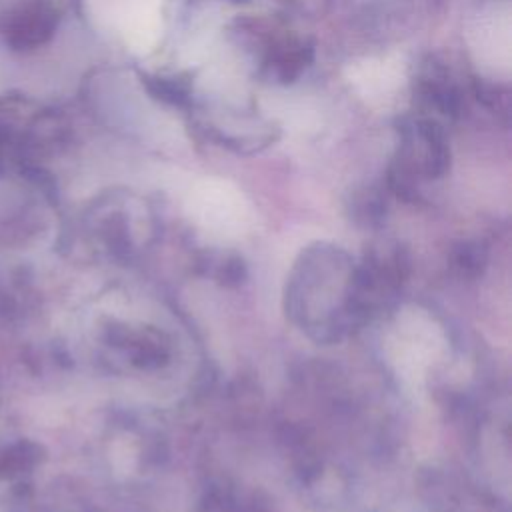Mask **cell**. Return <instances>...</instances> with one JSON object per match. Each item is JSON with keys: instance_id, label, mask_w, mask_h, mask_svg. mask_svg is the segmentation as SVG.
Returning <instances> with one entry per match:
<instances>
[{"instance_id": "6da1fadb", "label": "cell", "mask_w": 512, "mask_h": 512, "mask_svg": "<svg viewBox=\"0 0 512 512\" xmlns=\"http://www.w3.org/2000/svg\"><path fill=\"white\" fill-rule=\"evenodd\" d=\"M56 22V8L48 0H16L0 14V34L14 50L36 48L52 36Z\"/></svg>"}]
</instances>
